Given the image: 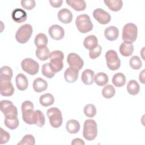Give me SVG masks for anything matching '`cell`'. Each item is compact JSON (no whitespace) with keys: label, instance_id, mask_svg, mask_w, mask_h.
I'll return each mask as SVG.
<instances>
[{"label":"cell","instance_id":"obj_19","mask_svg":"<svg viewBox=\"0 0 145 145\" xmlns=\"http://www.w3.org/2000/svg\"><path fill=\"white\" fill-rule=\"evenodd\" d=\"M16 85L20 91L25 90L28 86V80L26 76L23 74H19L15 78Z\"/></svg>","mask_w":145,"mask_h":145},{"label":"cell","instance_id":"obj_38","mask_svg":"<svg viewBox=\"0 0 145 145\" xmlns=\"http://www.w3.org/2000/svg\"><path fill=\"white\" fill-rule=\"evenodd\" d=\"M84 113L88 117H93L96 114V109L92 104H87L84 108Z\"/></svg>","mask_w":145,"mask_h":145},{"label":"cell","instance_id":"obj_7","mask_svg":"<svg viewBox=\"0 0 145 145\" xmlns=\"http://www.w3.org/2000/svg\"><path fill=\"white\" fill-rule=\"evenodd\" d=\"M33 32L32 27L29 24H25L20 26L15 34L16 41L20 44L27 42L30 39Z\"/></svg>","mask_w":145,"mask_h":145},{"label":"cell","instance_id":"obj_36","mask_svg":"<svg viewBox=\"0 0 145 145\" xmlns=\"http://www.w3.org/2000/svg\"><path fill=\"white\" fill-rule=\"evenodd\" d=\"M116 93L114 87L111 84H108L103 88L102 95L106 99H110L114 96Z\"/></svg>","mask_w":145,"mask_h":145},{"label":"cell","instance_id":"obj_41","mask_svg":"<svg viewBox=\"0 0 145 145\" xmlns=\"http://www.w3.org/2000/svg\"><path fill=\"white\" fill-rule=\"evenodd\" d=\"M102 52V48L100 45H97L95 48L89 50V57L91 59H95L99 57Z\"/></svg>","mask_w":145,"mask_h":145},{"label":"cell","instance_id":"obj_16","mask_svg":"<svg viewBox=\"0 0 145 145\" xmlns=\"http://www.w3.org/2000/svg\"><path fill=\"white\" fill-rule=\"evenodd\" d=\"M57 16L59 20L64 24L71 23L73 17L71 12L66 8L61 9L58 12Z\"/></svg>","mask_w":145,"mask_h":145},{"label":"cell","instance_id":"obj_5","mask_svg":"<svg viewBox=\"0 0 145 145\" xmlns=\"http://www.w3.org/2000/svg\"><path fill=\"white\" fill-rule=\"evenodd\" d=\"M75 24L78 31L83 33H87L93 28V24L90 17L87 14L78 15L75 20Z\"/></svg>","mask_w":145,"mask_h":145},{"label":"cell","instance_id":"obj_44","mask_svg":"<svg viewBox=\"0 0 145 145\" xmlns=\"http://www.w3.org/2000/svg\"><path fill=\"white\" fill-rule=\"evenodd\" d=\"M50 4L55 8H58L61 6L63 2L62 0H49Z\"/></svg>","mask_w":145,"mask_h":145},{"label":"cell","instance_id":"obj_17","mask_svg":"<svg viewBox=\"0 0 145 145\" xmlns=\"http://www.w3.org/2000/svg\"><path fill=\"white\" fill-rule=\"evenodd\" d=\"M27 17L26 12L22 8H15L12 12V18L16 23H22L25 22Z\"/></svg>","mask_w":145,"mask_h":145},{"label":"cell","instance_id":"obj_26","mask_svg":"<svg viewBox=\"0 0 145 145\" xmlns=\"http://www.w3.org/2000/svg\"><path fill=\"white\" fill-rule=\"evenodd\" d=\"M35 44L37 48H42L46 47L48 42V39L47 36L42 33H40L37 34L34 40Z\"/></svg>","mask_w":145,"mask_h":145},{"label":"cell","instance_id":"obj_32","mask_svg":"<svg viewBox=\"0 0 145 145\" xmlns=\"http://www.w3.org/2000/svg\"><path fill=\"white\" fill-rule=\"evenodd\" d=\"M4 123L7 128L11 130H14L18 127L19 125V121L18 118L16 116L8 117H5Z\"/></svg>","mask_w":145,"mask_h":145},{"label":"cell","instance_id":"obj_27","mask_svg":"<svg viewBox=\"0 0 145 145\" xmlns=\"http://www.w3.org/2000/svg\"><path fill=\"white\" fill-rule=\"evenodd\" d=\"M104 2L108 7L113 11H120L123 6L121 0H105Z\"/></svg>","mask_w":145,"mask_h":145},{"label":"cell","instance_id":"obj_45","mask_svg":"<svg viewBox=\"0 0 145 145\" xmlns=\"http://www.w3.org/2000/svg\"><path fill=\"white\" fill-rule=\"evenodd\" d=\"M71 144L72 145H75V144H82V145H84L85 143L80 138H75L74 139L72 142H71Z\"/></svg>","mask_w":145,"mask_h":145},{"label":"cell","instance_id":"obj_22","mask_svg":"<svg viewBox=\"0 0 145 145\" xmlns=\"http://www.w3.org/2000/svg\"><path fill=\"white\" fill-rule=\"evenodd\" d=\"M94 72L91 69H86L82 74L81 79L86 85L92 84L93 82Z\"/></svg>","mask_w":145,"mask_h":145},{"label":"cell","instance_id":"obj_4","mask_svg":"<svg viewBox=\"0 0 145 145\" xmlns=\"http://www.w3.org/2000/svg\"><path fill=\"white\" fill-rule=\"evenodd\" d=\"M138 35V28L137 25L132 23L126 24L122 29V38L124 42L128 43L134 42Z\"/></svg>","mask_w":145,"mask_h":145},{"label":"cell","instance_id":"obj_35","mask_svg":"<svg viewBox=\"0 0 145 145\" xmlns=\"http://www.w3.org/2000/svg\"><path fill=\"white\" fill-rule=\"evenodd\" d=\"M45 119L43 113L40 110L35 111V124L40 127H43L45 124Z\"/></svg>","mask_w":145,"mask_h":145},{"label":"cell","instance_id":"obj_31","mask_svg":"<svg viewBox=\"0 0 145 145\" xmlns=\"http://www.w3.org/2000/svg\"><path fill=\"white\" fill-rule=\"evenodd\" d=\"M140 90L139 83L135 80H130L127 84V91L131 95H137Z\"/></svg>","mask_w":145,"mask_h":145},{"label":"cell","instance_id":"obj_11","mask_svg":"<svg viewBox=\"0 0 145 145\" xmlns=\"http://www.w3.org/2000/svg\"><path fill=\"white\" fill-rule=\"evenodd\" d=\"M94 18L101 24H106L111 20L110 15L105 10L100 8L95 9L93 12Z\"/></svg>","mask_w":145,"mask_h":145},{"label":"cell","instance_id":"obj_10","mask_svg":"<svg viewBox=\"0 0 145 145\" xmlns=\"http://www.w3.org/2000/svg\"><path fill=\"white\" fill-rule=\"evenodd\" d=\"M0 109L5 117L18 116L17 108L11 101L2 100L0 102Z\"/></svg>","mask_w":145,"mask_h":145},{"label":"cell","instance_id":"obj_24","mask_svg":"<svg viewBox=\"0 0 145 145\" xmlns=\"http://www.w3.org/2000/svg\"><path fill=\"white\" fill-rule=\"evenodd\" d=\"M98 45V40L97 37L93 35L87 36L83 41L84 46L88 49L91 50L95 48Z\"/></svg>","mask_w":145,"mask_h":145},{"label":"cell","instance_id":"obj_28","mask_svg":"<svg viewBox=\"0 0 145 145\" xmlns=\"http://www.w3.org/2000/svg\"><path fill=\"white\" fill-rule=\"evenodd\" d=\"M39 102L41 105L47 107L53 104L54 102V98L51 93H46L42 95L40 97Z\"/></svg>","mask_w":145,"mask_h":145},{"label":"cell","instance_id":"obj_43","mask_svg":"<svg viewBox=\"0 0 145 145\" xmlns=\"http://www.w3.org/2000/svg\"><path fill=\"white\" fill-rule=\"evenodd\" d=\"M10 136L8 132L3 130L2 128H1L0 131V143L5 144L10 139Z\"/></svg>","mask_w":145,"mask_h":145},{"label":"cell","instance_id":"obj_1","mask_svg":"<svg viewBox=\"0 0 145 145\" xmlns=\"http://www.w3.org/2000/svg\"><path fill=\"white\" fill-rule=\"evenodd\" d=\"M21 109L23 121L29 125L35 124V111H33V103L29 100L24 101L22 104Z\"/></svg>","mask_w":145,"mask_h":145},{"label":"cell","instance_id":"obj_14","mask_svg":"<svg viewBox=\"0 0 145 145\" xmlns=\"http://www.w3.org/2000/svg\"><path fill=\"white\" fill-rule=\"evenodd\" d=\"M0 93L3 96H11L14 93V88L11 81L0 80Z\"/></svg>","mask_w":145,"mask_h":145},{"label":"cell","instance_id":"obj_37","mask_svg":"<svg viewBox=\"0 0 145 145\" xmlns=\"http://www.w3.org/2000/svg\"><path fill=\"white\" fill-rule=\"evenodd\" d=\"M129 64L132 69L134 70H139L142 66V62L138 56H134L130 58Z\"/></svg>","mask_w":145,"mask_h":145},{"label":"cell","instance_id":"obj_42","mask_svg":"<svg viewBox=\"0 0 145 145\" xmlns=\"http://www.w3.org/2000/svg\"><path fill=\"white\" fill-rule=\"evenodd\" d=\"M22 6L28 10H31L33 9L36 5V2L34 0H25L21 1L20 2Z\"/></svg>","mask_w":145,"mask_h":145},{"label":"cell","instance_id":"obj_34","mask_svg":"<svg viewBox=\"0 0 145 145\" xmlns=\"http://www.w3.org/2000/svg\"><path fill=\"white\" fill-rule=\"evenodd\" d=\"M93 80L98 86H103L108 83V76L105 73L100 72L94 76Z\"/></svg>","mask_w":145,"mask_h":145},{"label":"cell","instance_id":"obj_18","mask_svg":"<svg viewBox=\"0 0 145 145\" xmlns=\"http://www.w3.org/2000/svg\"><path fill=\"white\" fill-rule=\"evenodd\" d=\"M104 36L109 41L116 40L119 36V31L115 26H109L105 29Z\"/></svg>","mask_w":145,"mask_h":145},{"label":"cell","instance_id":"obj_40","mask_svg":"<svg viewBox=\"0 0 145 145\" xmlns=\"http://www.w3.org/2000/svg\"><path fill=\"white\" fill-rule=\"evenodd\" d=\"M35 144V139L31 134H27L24 135L22 140L18 143V145H34Z\"/></svg>","mask_w":145,"mask_h":145},{"label":"cell","instance_id":"obj_6","mask_svg":"<svg viewBox=\"0 0 145 145\" xmlns=\"http://www.w3.org/2000/svg\"><path fill=\"white\" fill-rule=\"evenodd\" d=\"M46 114L49 118V123L53 127L58 128L62 125L63 121L62 114L58 108L52 107L48 109Z\"/></svg>","mask_w":145,"mask_h":145},{"label":"cell","instance_id":"obj_8","mask_svg":"<svg viewBox=\"0 0 145 145\" xmlns=\"http://www.w3.org/2000/svg\"><path fill=\"white\" fill-rule=\"evenodd\" d=\"M105 59L108 67L113 71L118 69L121 66V60L117 52L113 50H109L105 53Z\"/></svg>","mask_w":145,"mask_h":145},{"label":"cell","instance_id":"obj_9","mask_svg":"<svg viewBox=\"0 0 145 145\" xmlns=\"http://www.w3.org/2000/svg\"><path fill=\"white\" fill-rule=\"evenodd\" d=\"M22 69L29 75L36 74L39 70V64L34 59L27 58L24 59L21 62Z\"/></svg>","mask_w":145,"mask_h":145},{"label":"cell","instance_id":"obj_3","mask_svg":"<svg viewBox=\"0 0 145 145\" xmlns=\"http://www.w3.org/2000/svg\"><path fill=\"white\" fill-rule=\"evenodd\" d=\"M97 135V125L96 121L88 119L84 121L83 125V137L87 140H92Z\"/></svg>","mask_w":145,"mask_h":145},{"label":"cell","instance_id":"obj_21","mask_svg":"<svg viewBox=\"0 0 145 145\" xmlns=\"http://www.w3.org/2000/svg\"><path fill=\"white\" fill-rule=\"evenodd\" d=\"M66 2L75 11H83L86 8V3L84 0H66Z\"/></svg>","mask_w":145,"mask_h":145},{"label":"cell","instance_id":"obj_39","mask_svg":"<svg viewBox=\"0 0 145 145\" xmlns=\"http://www.w3.org/2000/svg\"><path fill=\"white\" fill-rule=\"evenodd\" d=\"M41 72L42 75L48 78H52L56 74L50 67L49 63H44L42 66Z\"/></svg>","mask_w":145,"mask_h":145},{"label":"cell","instance_id":"obj_12","mask_svg":"<svg viewBox=\"0 0 145 145\" xmlns=\"http://www.w3.org/2000/svg\"><path fill=\"white\" fill-rule=\"evenodd\" d=\"M67 62L70 67H75L80 70L83 66L84 61L76 53H70L67 57Z\"/></svg>","mask_w":145,"mask_h":145},{"label":"cell","instance_id":"obj_13","mask_svg":"<svg viewBox=\"0 0 145 145\" xmlns=\"http://www.w3.org/2000/svg\"><path fill=\"white\" fill-rule=\"evenodd\" d=\"M48 32L50 36L56 40H61L65 36V31L61 25L57 24L51 25L49 28Z\"/></svg>","mask_w":145,"mask_h":145},{"label":"cell","instance_id":"obj_25","mask_svg":"<svg viewBox=\"0 0 145 145\" xmlns=\"http://www.w3.org/2000/svg\"><path fill=\"white\" fill-rule=\"evenodd\" d=\"M67 131L70 134H76L80 130V123L75 120H70L66 124Z\"/></svg>","mask_w":145,"mask_h":145},{"label":"cell","instance_id":"obj_29","mask_svg":"<svg viewBox=\"0 0 145 145\" xmlns=\"http://www.w3.org/2000/svg\"><path fill=\"white\" fill-rule=\"evenodd\" d=\"M112 81L116 87H121L126 83V77L123 74L118 72L113 75Z\"/></svg>","mask_w":145,"mask_h":145},{"label":"cell","instance_id":"obj_15","mask_svg":"<svg viewBox=\"0 0 145 145\" xmlns=\"http://www.w3.org/2000/svg\"><path fill=\"white\" fill-rule=\"evenodd\" d=\"M79 70L72 67L67 68L64 73V77L65 80L68 83L75 82L78 78Z\"/></svg>","mask_w":145,"mask_h":145},{"label":"cell","instance_id":"obj_20","mask_svg":"<svg viewBox=\"0 0 145 145\" xmlns=\"http://www.w3.org/2000/svg\"><path fill=\"white\" fill-rule=\"evenodd\" d=\"M48 88V83L41 78H37L34 80L33 88L36 92H41L45 91Z\"/></svg>","mask_w":145,"mask_h":145},{"label":"cell","instance_id":"obj_30","mask_svg":"<svg viewBox=\"0 0 145 145\" xmlns=\"http://www.w3.org/2000/svg\"><path fill=\"white\" fill-rule=\"evenodd\" d=\"M12 70L10 67L7 66H2L1 68L0 80L11 81L12 77Z\"/></svg>","mask_w":145,"mask_h":145},{"label":"cell","instance_id":"obj_33","mask_svg":"<svg viewBox=\"0 0 145 145\" xmlns=\"http://www.w3.org/2000/svg\"><path fill=\"white\" fill-rule=\"evenodd\" d=\"M50 54V53L47 46L42 48H37L36 50V56L40 61L47 60L49 58Z\"/></svg>","mask_w":145,"mask_h":145},{"label":"cell","instance_id":"obj_23","mask_svg":"<svg viewBox=\"0 0 145 145\" xmlns=\"http://www.w3.org/2000/svg\"><path fill=\"white\" fill-rule=\"evenodd\" d=\"M134 52V46L132 43L123 42L120 46V52L125 57L130 56Z\"/></svg>","mask_w":145,"mask_h":145},{"label":"cell","instance_id":"obj_2","mask_svg":"<svg viewBox=\"0 0 145 145\" xmlns=\"http://www.w3.org/2000/svg\"><path fill=\"white\" fill-rule=\"evenodd\" d=\"M50 62L49 63V66L51 69L56 73L60 71L63 67V59L64 55L62 52L60 50H54L50 53Z\"/></svg>","mask_w":145,"mask_h":145},{"label":"cell","instance_id":"obj_46","mask_svg":"<svg viewBox=\"0 0 145 145\" xmlns=\"http://www.w3.org/2000/svg\"><path fill=\"white\" fill-rule=\"evenodd\" d=\"M139 79L142 83H144V70H143L139 74Z\"/></svg>","mask_w":145,"mask_h":145}]
</instances>
